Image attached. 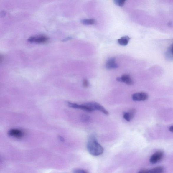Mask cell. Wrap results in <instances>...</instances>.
Masks as SVG:
<instances>
[{
    "label": "cell",
    "mask_w": 173,
    "mask_h": 173,
    "mask_svg": "<svg viewBox=\"0 0 173 173\" xmlns=\"http://www.w3.org/2000/svg\"><path fill=\"white\" fill-rule=\"evenodd\" d=\"M48 38L44 36H39L32 37L29 39V42H33L38 43H42L47 42Z\"/></svg>",
    "instance_id": "8"
},
{
    "label": "cell",
    "mask_w": 173,
    "mask_h": 173,
    "mask_svg": "<svg viewBox=\"0 0 173 173\" xmlns=\"http://www.w3.org/2000/svg\"><path fill=\"white\" fill-rule=\"evenodd\" d=\"M164 171V169L163 167H159L149 170H147L146 173H163Z\"/></svg>",
    "instance_id": "12"
},
{
    "label": "cell",
    "mask_w": 173,
    "mask_h": 173,
    "mask_svg": "<svg viewBox=\"0 0 173 173\" xmlns=\"http://www.w3.org/2000/svg\"><path fill=\"white\" fill-rule=\"evenodd\" d=\"M146 170H140V171L138 172V173H146Z\"/></svg>",
    "instance_id": "20"
},
{
    "label": "cell",
    "mask_w": 173,
    "mask_h": 173,
    "mask_svg": "<svg viewBox=\"0 0 173 173\" xmlns=\"http://www.w3.org/2000/svg\"><path fill=\"white\" fill-rule=\"evenodd\" d=\"M132 98L134 101H144L148 99L149 95L145 92H138L133 94Z\"/></svg>",
    "instance_id": "3"
},
{
    "label": "cell",
    "mask_w": 173,
    "mask_h": 173,
    "mask_svg": "<svg viewBox=\"0 0 173 173\" xmlns=\"http://www.w3.org/2000/svg\"><path fill=\"white\" fill-rule=\"evenodd\" d=\"M8 134L11 137L20 138L24 136V133L22 131L18 129H13L9 131Z\"/></svg>",
    "instance_id": "9"
},
{
    "label": "cell",
    "mask_w": 173,
    "mask_h": 173,
    "mask_svg": "<svg viewBox=\"0 0 173 173\" xmlns=\"http://www.w3.org/2000/svg\"><path fill=\"white\" fill-rule=\"evenodd\" d=\"M169 130L170 132L173 133V125L169 127Z\"/></svg>",
    "instance_id": "19"
},
{
    "label": "cell",
    "mask_w": 173,
    "mask_h": 173,
    "mask_svg": "<svg viewBox=\"0 0 173 173\" xmlns=\"http://www.w3.org/2000/svg\"><path fill=\"white\" fill-rule=\"evenodd\" d=\"M116 80L117 81L123 82L128 85H132L134 83V82L130 76L127 75H123L121 77L117 78Z\"/></svg>",
    "instance_id": "6"
},
{
    "label": "cell",
    "mask_w": 173,
    "mask_h": 173,
    "mask_svg": "<svg viewBox=\"0 0 173 173\" xmlns=\"http://www.w3.org/2000/svg\"><path fill=\"white\" fill-rule=\"evenodd\" d=\"M163 156L164 154L163 152L157 151L151 156L150 159V162L152 164L156 163L162 160Z\"/></svg>",
    "instance_id": "5"
},
{
    "label": "cell",
    "mask_w": 173,
    "mask_h": 173,
    "mask_svg": "<svg viewBox=\"0 0 173 173\" xmlns=\"http://www.w3.org/2000/svg\"><path fill=\"white\" fill-rule=\"evenodd\" d=\"M125 0H115L114 1V4L120 7L123 6L126 2Z\"/></svg>",
    "instance_id": "16"
},
{
    "label": "cell",
    "mask_w": 173,
    "mask_h": 173,
    "mask_svg": "<svg viewBox=\"0 0 173 173\" xmlns=\"http://www.w3.org/2000/svg\"><path fill=\"white\" fill-rule=\"evenodd\" d=\"M136 111L134 109H131L128 112L124 113L123 118L127 121H130L133 119L135 116Z\"/></svg>",
    "instance_id": "10"
},
{
    "label": "cell",
    "mask_w": 173,
    "mask_h": 173,
    "mask_svg": "<svg viewBox=\"0 0 173 173\" xmlns=\"http://www.w3.org/2000/svg\"><path fill=\"white\" fill-rule=\"evenodd\" d=\"M73 173H88L86 170L81 169H76L73 171Z\"/></svg>",
    "instance_id": "17"
},
{
    "label": "cell",
    "mask_w": 173,
    "mask_h": 173,
    "mask_svg": "<svg viewBox=\"0 0 173 173\" xmlns=\"http://www.w3.org/2000/svg\"><path fill=\"white\" fill-rule=\"evenodd\" d=\"M83 86L85 88L88 87L89 86V83L86 79H85L83 81Z\"/></svg>",
    "instance_id": "18"
},
{
    "label": "cell",
    "mask_w": 173,
    "mask_h": 173,
    "mask_svg": "<svg viewBox=\"0 0 173 173\" xmlns=\"http://www.w3.org/2000/svg\"><path fill=\"white\" fill-rule=\"evenodd\" d=\"M88 106L92 108L94 111L97 110L99 111L106 115L109 114V113L103 106L97 103L91 102L85 103Z\"/></svg>",
    "instance_id": "2"
},
{
    "label": "cell",
    "mask_w": 173,
    "mask_h": 173,
    "mask_svg": "<svg viewBox=\"0 0 173 173\" xmlns=\"http://www.w3.org/2000/svg\"><path fill=\"white\" fill-rule=\"evenodd\" d=\"M68 105L70 107L75 108V109H81L88 112H92L94 111L91 108L84 104L83 105H78L77 103H68Z\"/></svg>",
    "instance_id": "4"
},
{
    "label": "cell",
    "mask_w": 173,
    "mask_h": 173,
    "mask_svg": "<svg viewBox=\"0 0 173 173\" xmlns=\"http://www.w3.org/2000/svg\"><path fill=\"white\" fill-rule=\"evenodd\" d=\"M130 39V38L128 36H123L121 38L118 39V42L120 45L125 46L128 45Z\"/></svg>",
    "instance_id": "11"
},
{
    "label": "cell",
    "mask_w": 173,
    "mask_h": 173,
    "mask_svg": "<svg viewBox=\"0 0 173 173\" xmlns=\"http://www.w3.org/2000/svg\"><path fill=\"white\" fill-rule=\"evenodd\" d=\"M81 120L84 123H88L90 121V118L88 115L83 114L81 117Z\"/></svg>",
    "instance_id": "15"
},
{
    "label": "cell",
    "mask_w": 173,
    "mask_h": 173,
    "mask_svg": "<svg viewBox=\"0 0 173 173\" xmlns=\"http://www.w3.org/2000/svg\"><path fill=\"white\" fill-rule=\"evenodd\" d=\"M166 56L168 59L173 60V43L168 48L167 51L166 53Z\"/></svg>",
    "instance_id": "13"
},
{
    "label": "cell",
    "mask_w": 173,
    "mask_h": 173,
    "mask_svg": "<svg viewBox=\"0 0 173 173\" xmlns=\"http://www.w3.org/2000/svg\"><path fill=\"white\" fill-rule=\"evenodd\" d=\"M87 149L90 154L95 156L101 155L104 151L103 147L93 138H91L89 141Z\"/></svg>",
    "instance_id": "1"
},
{
    "label": "cell",
    "mask_w": 173,
    "mask_h": 173,
    "mask_svg": "<svg viewBox=\"0 0 173 173\" xmlns=\"http://www.w3.org/2000/svg\"><path fill=\"white\" fill-rule=\"evenodd\" d=\"M115 57H111L108 59L106 64V68L108 70L116 69L118 67V64L116 63Z\"/></svg>",
    "instance_id": "7"
},
{
    "label": "cell",
    "mask_w": 173,
    "mask_h": 173,
    "mask_svg": "<svg viewBox=\"0 0 173 173\" xmlns=\"http://www.w3.org/2000/svg\"><path fill=\"white\" fill-rule=\"evenodd\" d=\"M81 22L85 25H93L95 24V20L94 19H84L82 20Z\"/></svg>",
    "instance_id": "14"
}]
</instances>
